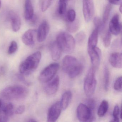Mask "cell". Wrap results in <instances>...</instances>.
I'll use <instances>...</instances> for the list:
<instances>
[{
	"label": "cell",
	"mask_w": 122,
	"mask_h": 122,
	"mask_svg": "<svg viewBox=\"0 0 122 122\" xmlns=\"http://www.w3.org/2000/svg\"><path fill=\"white\" fill-rule=\"evenodd\" d=\"M87 105L92 110L94 111L96 107V102L94 100L92 99H89L87 101Z\"/></svg>",
	"instance_id": "obj_35"
},
{
	"label": "cell",
	"mask_w": 122,
	"mask_h": 122,
	"mask_svg": "<svg viewBox=\"0 0 122 122\" xmlns=\"http://www.w3.org/2000/svg\"><path fill=\"white\" fill-rule=\"evenodd\" d=\"M18 45L15 41H12L10 43L9 47L8 53L9 55H12L15 53L18 50Z\"/></svg>",
	"instance_id": "obj_30"
},
{
	"label": "cell",
	"mask_w": 122,
	"mask_h": 122,
	"mask_svg": "<svg viewBox=\"0 0 122 122\" xmlns=\"http://www.w3.org/2000/svg\"><path fill=\"white\" fill-rule=\"evenodd\" d=\"M120 6L119 7V11L121 13H122V3L120 5Z\"/></svg>",
	"instance_id": "obj_39"
},
{
	"label": "cell",
	"mask_w": 122,
	"mask_h": 122,
	"mask_svg": "<svg viewBox=\"0 0 122 122\" xmlns=\"http://www.w3.org/2000/svg\"><path fill=\"white\" fill-rule=\"evenodd\" d=\"M1 105H2V103H1V101L0 100V108H1Z\"/></svg>",
	"instance_id": "obj_42"
},
{
	"label": "cell",
	"mask_w": 122,
	"mask_h": 122,
	"mask_svg": "<svg viewBox=\"0 0 122 122\" xmlns=\"http://www.w3.org/2000/svg\"><path fill=\"white\" fill-rule=\"evenodd\" d=\"M111 9H112V5L110 3L107 4L106 7H105L104 12H103V19L102 20L105 25L107 23V22L108 20V18H109L110 15Z\"/></svg>",
	"instance_id": "obj_27"
},
{
	"label": "cell",
	"mask_w": 122,
	"mask_h": 122,
	"mask_svg": "<svg viewBox=\"0 0 122 122\" xmlns=\"http://www.w3.org/2000/svg\"><path fill=\"white\" fill-rule=\"evenodd\" d=\"M72 97V93L71 91H67L65 92L61 97L60 101L62 109L65 110L67 108L70 102Z\"/></svg>",
	"instance_id": "obj_21"
},
{
	"label": "cell",
	"mask_w": 122,
	"mask_h": 122,
	"mask_svg": "<svg viewBox=\"0 0 122 122\" xmlns=\"http://www.w3.org/2000/svg\"><path fill=\"white\" fill-rule=\"evenodd\" d=\"M99 33L98 30L95 28L91 34L88 42L87 51L92 50L97 47Z\"/></svg>",
	"instance_id": "obj_19"
},
{
	"label": "cell",
	"mask_w": 122,
	"mask_h": 122,
	"mask_svg": "<svg viewBox=\"0 0 122 122\" xmlns=\"http://www.w3.org/2000/svg\"><path fill=\"white\" fill-rule=\"evenodd\" d=\"M96 70L93 67L90 68L84 78V92L85 95L88 97L93 95L96 88L97 81L95 76Z\"/></svg>",
	"instance_id": "obj_5"
},
{
	"label": "cell",
	"mask_w": 122,
	"mask_h": 122,
	"mask_svg": "<svg viewBox=\"0 0 122 122\" xmlns=\"http://www.w3.org/2000/svg\"><path fill=\"white\" fill-rule=\"evenodd\" d=\"M111 39V33L109 30H108L103 38V44L104 47L106 48L108 47L110 45Z\"/></svg>",
	"instance_id": "obj_29"
},
{
	"label": "cell",
	"mask_w": 122,
	"mask_h": 122,
	"mask_svg": "<svg viewBox=\"0 0 122 122\" xmlns=\"http://www.w3.org/2000/svg\"><path fill=\"white\" fill-rule=\"evenodd\" d=\"M76 12L74 10L70 9L68 11L67 19L68 22H72L76 20Z\"/></svg>",
	"instance_id": "obj_34"
},
{
	"label": "cell",
	"mask_w": 122,
	"mask_h": 122,
	"mask_svg": "<svg viewBox=\"0 0 122 122\" xmlns=\"http://www.w3.org/2000/svg\"><path fill=\"white\" fill-rule=\"evenodd\" d=\"M59 65L57 63L50 64L45 68L40 73L39 80L41 82L47 83L53 79L58 71Z\"/></svg>",
	"instance_id": "obj_6"
},
{
	"label": "cell",
	"mask_w": 122,
	"mask_h": 122,
	"mask_svg": "<svg viewBox=\"0 0 122 122\" xmlns=\"http://www.w3.org/2000/svg\"><path fill=\"white\" fill-rule=\"evenodd\" d=\"M18 78L19 80H20V81H22L23 82H24V83L27 85H30V83L29 82L26 81L23 76L22 75H18Z\"/></svg>",
	"instance_id": "obj_38"
},
{
	"label": "cell",
	"mask_w": 122,
	"mask_h": 122,
	"mask_svg": "<svg viewBox=\"0 0 122 122\" xmlns=\"http://www.w3.org/2000/svg\"><path fill=\"white\" fill-rule=\"evenodd\" d=\"M50 30V26L48 22L43 20L38 27L37 31V38L39 42L45 41L48 35Z\"/></svg>",
	"instance_id": "obj_10"
},
{
	"label": "cell",
	"mask_w": 122,
	"mask_h": 122,
	"mask_svg": "<svg viewBox=\"0 0 122 122\" xmlns=\"http://www.w3.org/2000/svg\"><path fill=\"white\" fill-rule=\"evenodd\" d=\"M83 14L84 20L89 22L92 18L94 12L93 0H82Z\"/></svg>",
	"instance_id": "obj_8"
},
{
	"label": "cell",
	"mask_w": 122,
	"mask_h": 122,
	"mask_svg": "<svg viewBox=\"0 0 122 122\" xmlns=\"http://www.w3.org/2000/svg\"><path fill=\"white\" fill-rule=\"evenodd\" d=\"M34 8L31 0H25V20H30L34 15Z\"/></svg>",
	"instance_id": "obj_20"
},
{
	"label": "cell",
	"mask_w": 122,
	"mask_h": 122,
	"mask_svg": "<svg viewBox=\"0 0 122 122\" xmlns=\"http://www.w3.org/2000/svg\"><path fill=\"white\" fill-rule=\"evenodd\" d=\"M103 79H104V86L105 90L107 91L110 83V72L108 68L105 67L103 71Z\"/></svg>",
	"instance_id": "obj_25"
},
{
	"label": "cell",
	"mask_w": 122,
	"mask_h": 122,
	"mask_svg": "<svg viewBox=\"0 0 122 122\" xmlns=\"http://www.w3.org/2000/svg\"><path fill=\"white\" fill-rule=\"evenodd\" d=\"M62 68L71 78H74L81 74L83 70L82 64L73 56L67 55L62 61Z\"/></svg>",
	"instance_id": "obj_1"
},
{
	"label": "cell",
	"mask_w": 122,
	"mask_h": 122,
	"mask_svg": "<svg viewBox=\"0 0 122 122\" xmlns=\"http://www.w3.org/2000/svg\"><path fill=\"white\" fill-rule=\"evenodd\" d=\"M56 42L62 52L66 53L72 52L75 46V38L69 33L62 32L58 34Z\"/></svg>",
	"instance_id": "obj_4"
},
{
	"label": "cell",
	"mask_w": 122,
	"mask_h": 122,
	"mask_svg": "<svg viewBox=\"0 0 122 122\" xmlns=\"http://www.w3.org/2000/svg\"><path fill=\"white\" fill-rule=\"evenodd\" d=\"M53 0H43L41 6V10L43 12H45L49 8Z\"/></svg>",
	"instance_id": "obj_33"
},
{
	"label": "cell",
	"mask_w": 122,
	"mask_h": 122,
	"mask_svg": "<svg viewBox=\"0 0 122 122\" xmlns=\"http://www.w3.org/2000/svg\"><path fill=\"white\" fill-rule=\"evenodd\" d=\"M1 0H0V8H1Z\"/></svg>",
	"instance_id": "obj_43"
},
{
	"label": "cell",
	"mask_w": 122,
	"mask_h": 122,
	"mask_svg": "<svg viewBox=\"0 0 122 122\" xmlns=\"http://www.w3.org/2000/svg\"><path fill=\"white\" fill-rule=\"evenodd\" d=\"M28 121H30V122H35V121H37L35 119H31L30 120Z\"/></svg>",
	"instance_id": "obj_40"
},
{
	"label": "cell",
	"mask_w": 122,
	"mask_h": 122,
	"mask_svg": "<svg viewBox=\"0 0 122 122\" xmlns=\"http://www.w3.org/2000/svg\"><path fill=\"white\" fill-rule=\"evenodd\" d=\"M25 110V106L21 105L19 106L16 109L15 111V113L16 114L20 115L22 114Z\"/></svg>",
	"instance_id": "obj_36"
},
{
	"label": "cell",
	"mask_w": 122,
	"mask_h": 122,
	"mask_svg": "<svg viewBox=\"0 0 122 122\" xmlns=\"http://www.w3.org/2000/svg\"><path fill=\"white\" fill-rule=\"evenodd\" d=\"M121 24L120 22L119 15L116 14L111 18L109 23V31L115 36L119 35L121 31Z\"/></svg>",
	"instance_id": "obj_12"
},
{
	"label": "cell",
	"mask_w": 122,
	"mask_h": 122,
	"mask_svg": "<svg viewBox=\"0 0 122 122\" xmlns=\"http://www.w3.org/2000/svg\"><path fill=\"white\" fill-rule=\"evenodd\" d=\"M87 51L92 65V67L96 69L98 68L100 64L101 55V50L100 48L96 47L94 49Z\"/></svg>",
	"instance_id": "obj_13"
},
{
	"label": "cell",
	"mask_w": 122,
	"mask_h": 122,
	"mask_svg": "<svg viewBox=\"0 0 122 122\" xmlns=\"http://www.w3.org/2000/svg\"><path fill=\"white\" fill-rule=\"evenodd\" d=\"M67 8V2H59L58 12L61 15H64L65 13Z\"/></svg>",
	"instance_id": "obj_32"
},
{
	"label": "cell",
	"mask_w": 122,
	"mask_h": 122,
	"mask_svg": "<svg viewBox=\"0 0 122 122\" xmlns=\"http://www.w3.org/2000/svg\"><path fill=\"white\" fill-rule=\"evenodd\" d=\"M122 55L121 53L114 52L111 54L109 58L110 64L113 67L121 68L122 66Z\"/></svg>",
	"instance_id": "obj_17"
},
{
	"label": "cell",
	"mask_w": 122,
	"mask_h": 122,
	"mask_svg": "<svg viewBox=\"0 0 122 122\" xmlns=\"http://www.w3.org/2000/svg\"><path fill=\"white\" fill-rule=\"evenodd\" d=\"M14 107L12 103H9L4 105L0 108V122H6L13 115Z\"/></svg>",
	"instance_id": "obj_11"
},
{
	"label": "cell",
	"mask_w": 122,
	"mask_h": 122,
	"mask_svg": "<svg viewBox=\"0 0 122 122\" xmlns=\"http://www.w3.org/2000/svg\"><path fill=\"white\" fill-rule=\"evenodd\" d=\"M45 87V90L48 95H53L56 93L59 88L60 78L58 76L47 82Z\"/></svg>",
	"instance_id": "obj_14"
},
{
	"label": "cell",
	"mask_w": 122,
	"mask_h": 122,
	"mask_svg": "<svg viewBox=\"0 0 122 122\" xmlns=\"http://www.w3.org/2000/svg\"><path fill=\"white\" fill-rule=\"evenodd\" d=\"M86 35L84 32L81 31L78 33L75 36V41L76 42L78 45H81L83 43L85 40Z\"/></svg>",
	"instance_id": "obj_28"
},
{
	"label": "cell",
	"mask_w": 122,
	"mask_h": 122,
	"mask_svg": "<svg viewBox=\"0 0 122 122\" xmlns=\"http://www.w3.org/2000/svg\"><path fill=\"white\" fill-rule=\"evenodd\" d=\"M70 0H60V2H67V1H69Z\"/></svg>",
	"instance_id": "obj_41"
},
{
	"label": "cell",
	"mask_w": 122,
	"mask_h": 122,
	"mask_svg": "<svg viewBox=\"0 0 122 122\" xmlns=\"http://www.w3.org/2000/svg\"><path fill=\"white\" fill-rule=\"evenodd\" d=\"M108 103L106 100H103L101 102L98 108L97 115L100 117H102L105 115L108 110Z\"/></svg>",
	"instance_id": "obj_22"
},
{
	"label": "cell",
	"mask_w": 122,
	"mask_h": 122,
	"mask_svg": "<svg viewBox=\"0 0 122 122\" xmlns=\"http://www.w3.org/2000/svg\"><path fill=\"white\" fill-rule=\"evenodd\" d=\"M50 50L52 59L55 61L60 58L62 51L58 46L56 41L52 42L50 46Z\"/></svg>",
	"instance_id": "obj_18"
},
{
	"label": "cell",
	"mask_w": 122,
	"mask_h": 122,
	"mask_svg": "<svg viewBox=\"0 0 122 122\" xmlns=\"http://www.w3.org/2000/svg\"><path fill=\"white\" fill-rule=\"evenodd\" d=\"M41 58L40 51L35 52L29 56L20 65V71L22 75H29L38 67Z\"/></svg>",
	"instance_id": "obj_2"
},
{
	"label": "cell",
	"mask_w": 122,
	"mask_h": 122,
	"mask_svg": "<svg viewBox=\"0 0 122 122\" xmlns=\"http://www.w3.org/2000/svg\"><path fill=\"white\" fill-rule=\"evenodd\" d=\"M114 89L118 92L122 91V77L120 76L117 78L114 84Z\"/></svg>",
	"instance_id": "obj_31"
},
{
	"label": "cell",
	"mask_w": 122,
	"mask_h": 122,
	"mask_svg": "<svg viewBox=\"0 0 122 122\" xmlns=\"http://www.w3.org/2000/svg\"><path fill=\"white\" fill-rule=\"evenodd\" d=\"M62 108L60 101H57L51 106L48 110L47 121L48 122H55L60 117Z\"/></svg>",
	"instance_id": "obj_9"
},
{
	"label": "cell",
	"mask_w": 122,
	"mask_h": 122,
	"mask_svg": "<svg viewBox=\"0 0 122 122\" xmlns=\"http://www.w3.org/2000/svg\"><path fill=\"white\" fill-rule=\"evenodd\" d=\"M37 34L36 30L30 29L26 31L23 35L22 40L23 42L27 46L32 47L35 44L34 37Z\"/></svg>",
	"instance_id": "obj_15"
},
{
	"label": "cell",
	"mask_w": 122,
	"mask_h": 122,
	"mask_svg": "<svg viewBox=\"0 0 122 122\" xmlns=\"http://www.w3.org/2000/svg\"><path fill=\"white\" fill-rule=\"evenodd\" d=\"M93 23L95 28L98 30L99 32H101L104 29L105 25L102 20L99 17H96L94 18Z\"/></svg>",
	"instance_id": "obj_26"
},
{
	"label": "cell",
	"mask_w": 122,
	"mask_h": 122,
	"mask_svg": "<svg viewBox=\"0 0 122 122\" xmlns=\"http://www.w3.org/2000/svg\"><path fill=\"white\" fill-rule=\"evenodd\" d=\"M110 4L115 5H120L122 3V0H108Z\"/></svg>",
	"instance_id": "obj_37"
},
{
	"label": "cell",
	"mask_w": 122,
	"mask_h": 122,
	"mask_svg": "<svg viewBox=\"0 0 122 122\" xmlns=\"http://www.w3.org/2000/svg\"><path fill=\"white\" fill-rule=\"evenodd\" d=\"M113 122H119L120 121V117L122 119V109L120 110L118 106L116 105L114 107L113 112Z\"/></svg>",
	"instance_id": "obj_24"
},
{
	"label": "cell",
	"mask_w": 122,
	"mask_h": 122,
	"mask_svg": "<svg viewBox=\"0 0 122 122\" xmlns=\"http://www.w3.org/2000/svg\"><path fill=\"white\" fill-rule=\"evenodd\" d=\"M9 18L10 20L12 30L14 32H17L20 30L21 21L20 18L16 13L11 11L9 13Z\"/></svg>",
	"instance_id": "obj_16"
},
{
	"label": "cell",
	"mask_w": 122,
	"mask_h": 122,
	"mask_svg": "<svg viewBox=\"0 0 122 122\" xmlns=\"http://www.w3.org/2000/svg\"><path fill=\"white\" fill-rule=\"evenodd\" d=\"M28 93V90L25 87L15 85L5 88L2 91L0 95L7 100H18L24 99Z\"/></svg>",
	"instance_id": "obj_3"
},
{
	"label": "cell",
	"mask_w": 122,
	"mask_h": 122,
	"mask_svg": "<svg viewBox=\"0 0 122 122\" xmlns=\"http://www.w3.org/2000/svg\"><path fill=\"white\" fill-rule=\"evenodd\" d=\"M80 26L79 20H75L72 22H68L67 25V29L68 31L71 33L76 32L78 30Z\"/></svg>",
	"instance_id": "obj_23"
},
{
	"label": "cell",
	"mask_w": 122,
	"mask_h": 122,
	"mask_svg": "<svg viewBox=\"0 0 122 122\" xmlns=\"http://www.w3.org/2000/svg\"><path fill=\"white\" fill-rule=\"evenodd\" d=\"M93 112L87 105L80 103L77 108V117L81 122L92 121L94 119Z\"/></svg>",
	"instance_id": "obj_7"
}]
</instances>
